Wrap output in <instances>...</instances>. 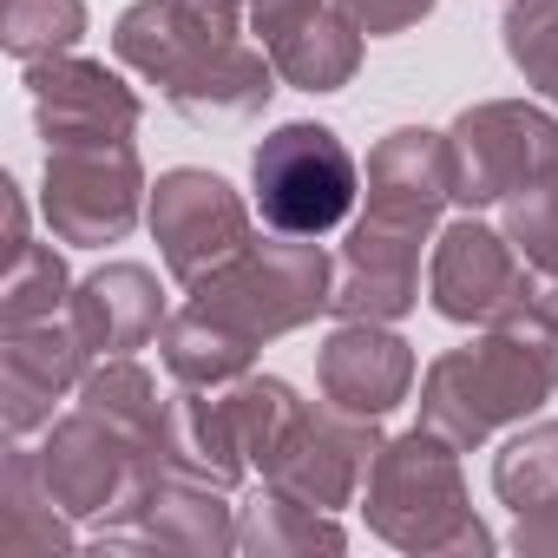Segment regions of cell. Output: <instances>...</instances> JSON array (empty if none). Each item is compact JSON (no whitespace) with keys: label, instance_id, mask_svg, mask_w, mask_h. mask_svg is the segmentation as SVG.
I'll return each instance as SVG.
<instances>
[{"label":"cell","instance_id":"e0dca14e","mask_svg":"<svg viewBox=\"0 0 558 558\" xmlns=\"http://www.w3.org/2000/svg\"><path fill=\"white\" fill-rule=\"evenodd\" d=\"M447 204H453V145H447V132L401 125L368 151V217L434 236Z\"/></svg>","mask_w":558,"mask_h":558},{"label":"cell","instance_id":"30bf717a","mask_svg":"<svg viewBox=\"0 0 558 558\" xmlns=\"http://www.w3.org/2000/svg\"><path fill=\"white\" fill-rule=\"evenodd\" d=\"M532 263L512 250L506 230H486L480 217H460L440 230L434 243V263H427V303L447 316V323H499L512 316L519 303H532Z\"/></svg>","mask_w":558,"mask_h":558},{"label":"cell","instance_id":"ac0fdd59","mask_svg":"<svg viewBox=\"0 0 558 558\" xmlns=\"http://www.w3.org/2000/svg\"><path fill=\"white\" fill-rule=\"evenodd\" d=\"M316 381H323V401H336L342 414L381 421L414 388V349L388 323H342V329H329V342L316 355Z\"/></svg>","mask_w":558,"mask_h":558},{"label":"cell","instance_id":"ffe728a7","mask_svg":"<svg viewBox=\"0 0 558 558\" xmlns=\"http://www.w3.org/2000/svg\"><path fill=\"white\" fill-rule=\"evenodd\" d=\"M158 466H178V473H197V480H217V486H236L250 473L223 388L178 381V395L165 401V427H158Z\"/></svg>","mask_w":558,"mask_h":558},{"label":"cell","instance_id":"7402d4cb","mask_svg":"<svg viewBox=\"0 0 558 558\" xmlns=\"http://www.w3.org/2000/svg\"><path fill=\"white\" fill-rule=\"evenodd\" d=\"M342 545H349V532L336 525V512L269 486V480L236 512V551H250V558H310V551H342Z\"/></svg>","mask_w":558,"mask_h":558},{"label":"cell","instance_id":"d6a6232c","mask_svg":"<svg viewBox=\"0 0 558 558\" xmlns=\"http://www.w3.org/2000/svg\"><path fill=\"white\" fill-rule=\"evenodd\" d=\"M0 223H8V263H14V256L34 243V236H27V204H21V184H14V178H0Z\"/></svg>","mask_w":558,"mask_h":558},{"label":"cell","instance_id":"cb8c5ba5","mask_svg":"<svg viewBox=\"0 0 558 558\" xmlns=\"http://www.w3.org/2000/svg\"><path fill=\"white\" fill-rule=\"evenodd\" d=\"M165 401H171V395H158V381H151L132 355H99V362L86 368V381H80V408L106 414L112 427H125V434H132V440H145L151 453H158Z\"/></svg>","mask_w":558,"mask_h":558},{"label":"cell","instance_id":"f1b7e54d","mask_svg":"<svg viewBox=\"0 0 558 558\" xmlns=\"http://www.w3.org/2000/svg\"><path fill=\"white\" fill-rule=\"evenodd\" d=\"M499 34H506V60L525 73V86L558 106V0H512Z\"/></svg>","mask_w":558,"mask_h":558},{"label":"cell","instance_id":"3957f363","mask_svg":"<svg viewBox=\"0 0 558 558\" xmlns=\"http://www.w3.org/2000/svg\"><path fill=\"white\" fill-rule=\"evenodd\" d=\"M362 512H368L375 538H388L395 551H414V558H480V551H493V532L466 506L460 447L434 427H408V434L381 440V453L368 466Z\"/></svg>","mask_w":558,"mask_h":558},{"label":"cell","instance_id":"52a82bcc","mask_svg":"<svg viewBox=\"0 0 558 558\" xmlns=\"http://www.w3.org/2000/svg\"><path fill=\"white\" fill-rule=\"evenodd\" d=\"M453 204L486 210L525 184L558 178V119L525 99H480L453 119Z\"/></svg>","mask_w":558,"mask_h":558},{"label":"cell","instance_id":"836d02e7","mask_svg":"<svg viewBox=\"0 0 558 558\" xmlns=\"http://www.w3.org/2000/svg\"><path fill=\"white\" fill-rule=\"evenodd\" d=\"M532 303H538V310H545V316L558 323V269H551V276H545V283L532 290Z\"/></svg>","mask_w":558,"mask_h":558},{"label":"cell","instance_id":"4dcf8cb0","mask_svg":"<svg viewBox=\"0 0 558 558\" xmlns=\"http://www.w3.org/2000/svg\"><path fill=\"white\" fill-rule=\"evenodd\" d=\"M336 8L368 34V40H388V34H408L434 14V0H336Z\"/></svg>","mask_w":558,"mask_h":558},{"label":"cell","instance_id":"9c48e42d","mask_svg":"<svg viewBox=\"0 0 558 558\" xmlns=\"http://www.w3.org/2000/svg\"><path fill=\"white\" fill-rule=\"evenodd\" d=\"M145 217H151V236H158L165 269L178 276L184 290H197L204 276H217V269H223L230 256H243L250 236H256L243 197H236L217 171H197V165L165 171V178L151 184Z\"/></svg>","mask_w":558,"mask_h":558},{"label":"cell","instance_id":"4fadbf2b","mask_svg":"<svg viewBox=\"0 0 558 558\" xmlns=\"http://www.w3.org/2000/svg\"><path fill=\"white\" fill-rule=\"evenodd\" d=\"M99 545H158V551H210V558L236 551L230 486L178 473V466H151L132 512L119 525H99Z\"/></svg>","mask_w":558,"mask_h":558},{"label":"cell","instance_id":"9a60e30c","mask_svg":"<svg viewBox=\"0 0 558 558\" xmlns=\"http://www.w3.org/2000/svg\"><path fill=\"white\" fill-rule=\"evenodd\" d=\"M27 93H34V119L47 145H86V138H132L145 106L138 93L106 66V60H34L27 66Z\"/></svg>","mask_w":558,"mask_h":558},{"label":"cell","instance_id":"f546056e","mask_svg":"<svg viewBox=\"0 0 558 558\" xmlns=\"http://www.w3.org/2000/svg\"><path fill=\"white\" fill-rule=\"evenodd\" d=\"M499 210H506V223H499V230L512 236V250H519L538 276H551V269H558V178L512 191Z\"/></svg>","mask_w":558,"mask_h":558},{"label":"cell","instance_id":"7a4b0ae2","mask_svg":"<svg viewBox=\"0 0 558 558\" xmlns=\"http://www.w3.org/2000/svg\"><path fill=\"white\" fill-rule=\"evenodd\" d=\"M558 395V323L538 303L486 323L480 342L447 349L421 375V427L447 434L460 453L486 447L499 427L538 414Z\"/></svg>","mask_w":558,"mask_h":558},{"label":"cell","instance_id":"4316f807","mask_svg":"<svg viewBox=\"0 0 558 558\" xmlns=\"http://www.w3.org/2000/svg\"><path fill=\"white\" fill-rule=\"evenodd\" d=\"M60 310H73V276L53 243H27L8 263V276H0V329H27Z\"/></svg>","mask_w":558,"mask_h":558},{"label":"cell","instance_id":"d4e9b609","mask_svg":"<svg viewBox=\"0 0 558 558\" xmlns=\"http://www.w3.org/2000/svg\"><path fill=\"white\" fill-rule=\"evenodd\" d=\"M158 349H165L171 381H191V388H223V381L250 375V362H256V349H243L230 329H217V323H210V316H197L191 303L165 323Z\"/></svg>","mask_w":558,"mask_h":558},{"label":"cell","instance_id":"d6986e66","mask_svg":"<svg viewBox=\"0 0 558 558\" xmlns=\"http://www.w3.org/2000/svg\"><path fill=\"white\" fill-rule=\"evenodd\" d=\"M73 323L93 355H132L151 336H165V296L145 263H106L86 283H73Z\"/></svg>","mask_w":558,"mask_h":558},{"label":"cell","instance_id":"2e32d148","mask_svg":"<svg viewBox=\"0 0 558 558\" xmlns=\"http://www.w3.org/2000/svg\"><path fill=\"white\" fill-rule=\"evenodd\" d=\"M414 303H421V230H401L362 210L336 256L329 310L342 323H401Z\"/></svg>","mask_w":558,"mask_h":558},{"label":"cell","instance_id":"8992f818","mask_svg":"<svg viewBox=\"0 0 558 558\" xmlns=\"http://www.w3.org/2000/svg\"><path fill=\"white\" fill-rule=\"evenodd\" d=\"M47 230L80 250L125 243L145 210V165L132 138H86V145H47V191H40Z\"/></svg>","mask_w":558,"mask_h":558},{"label":"cell","instance_id":"603a6c76","mask_svg":"<svg viewBox=\"0 0 558 558\" xmlns=\"http://www.w3.org/2000/svg\"><path fill=\"white\" fill-rule=\"evenodd\" d=\"M223 401H230V421H236L250 473L276 466V453H283V440L296 434V421L310 408L290 381H276V375H236V381H223Z\"/></svg>","mask_w":558,"mask_h":558},{"label":"cell","instance_id":"484cf974","mask_svg":"<svg viewBox=\"0 0 558 558\" xmlns=\"http://www.w3.org/2000/svg\"><path fill=\"white\" fill-rule=\"evenodd\" d=\"M493 493H499V506H512V519L558 506V421H532L499 447Z\"/></svg>","mask_w":558,"mask_h":558},{"label":"cell","instance_id":"7c38bea8","mask_svg":"<svg viewBox=\"0 0 558 558\" xmlns=\"http://www.w3.org/2000/svg\"><path fill=\"white\" fill-rule=\"evenodd\" d=\"M250 27L296 93H342L362 66V27L336 0H250Z\"/></svg>","mask_w":558,"mask_h":558},{"label":"cell","instance_id":"ba28073f","mask_svg":"<svg viewBox=\"0 0 558 558\" xmlns=\"http://www.w3.org/2000/svg\"><path fill=\"white\" fill-rule=\"evenodd\" d=\"M151 466H158V453L93 408L53 421L47 447H40V473L80 525H119L132 512V499L145 493Z\"/></svg>","mask_w":558,"mask_h":558},{"label":"cell","instance_id":"277c9868","mask_svg":"<svg viewBox=\"0 0 558 558\" xmlns=\"http://www.w3.org/2000/svg\"><path fill=\"white\" fill-rule=\"evenodd\" d=\"M336 296V263L316 236H250L243 256H230L217 276L191 290V310L230 329L243 349H263L276 336H296L316 323Z\"/></svg>","mask_w":558,"mask_h":558},{"label":"cell","instance_id":"83f0119b","mask_svg":"<svg viewBox=\"0 0 558 558\" xmlns=\"http://www.w3.org/2000/svg\"><path fill=\"white\" fill-rule=\"evenodd\" d=\"M86 34V0H0V47L21 66L73 53Z\"/></svg>","mask_w":558,"mask_h":558},{"label":"cell","instance_id":"6da1fadb","mask_svg":"<svg viewBox=\"0 0 558 558\" xmlns=\"http://www.w3.org/2000/svg\"><path fill=\"white\" fill-rule=\"evenodd\" d=\"M112 53L184 119H250L276 93L269 53L243 47L236 0H132L112 27Z\"/></svg>","mask_w":558,"mask_h":558},{"label":"cell","instance_id":"5bb4252c","mask_svg":"<svg viewBox=\"0 0 558 558\" xmlns=\"http://www.w3.org/2000/svg\"><path fill=\"white\" fill-rule=\"evenodd\" d=\"M99 355L86 349L80 323H27V329H0V421L8 440H27L34 427H53V401L86 381Z\"/></svg>","mask_w":558,"mask_h":558},{"label":"cell","instance_id":"1f68e13d","mask_svg":"<svg viewBox=\"0 0 558 558\" xmlns=\"http://www.w3.org/2000/svg\"><path fill=\"white\" fill-rule=\"evenodd\" d=\"M512 551H519V558H558V506L525 512V519L512 525Z\"/></svg>","mask_w":558,"mask_h":558},{"label":"cell","instance_id":"44dd1931","mask_svg":"<svg viewBox=\"0 0 558 558\" xmlns=\"http://www.w3.org/2000/svg\"><path fill=\"white\" fill-rule=\"evenodd\" d=\"M73 545V512L53 499L40 453L14 440L8 466H0V558H27V551H66Z\"/></svg>","mask_w":558,"mask_h":558},{"label":"cell","instance_id":"8fae6325","mask_svg":"<svg viewBox=\"0 0 558 558\" xmlns=\"http://www.w3.org/2000/svg\"><path fill=\"white\" fill-rule=\"evenodd\" d=\"M375 453H381V421L342 414L329 401V408H303L296 434L283 440V453H276V466L263 480L296 493V499H310V506H323V512H342L368 486Z\"/></svg>","mask_w":558,"mask_h":558},{"label":"cell","instance_id":"5b68a950","mask_svg":"<svg viewBox=\"0 0 558 558\" xmlns=\"http://www.w3.org/2000/svg\"><path fill=\"white\" fill-rule=\"evenodd\" d=\"M250 184H256V210L269 230L283 236H329L336 223H349L362 171L355 151L329 132V125H276L256 158H250Z\"/></svg>","mask_w":558,"mask_h":558}]
</instances>
